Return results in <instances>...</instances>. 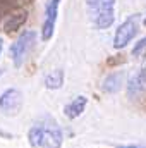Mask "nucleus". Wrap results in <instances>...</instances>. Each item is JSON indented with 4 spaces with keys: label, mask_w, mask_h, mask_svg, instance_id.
Segmentation results:
<instances>
[{
    "label": "nucleus",
    "mask_w": 146,
    "mask_h": 148,
    "mask_svg": "<svg viewBox=\"0 0 146 148\" xmlns=\"http://www.w3.org/2000/svg\"><path fill=\"white\" fill-rule=\"evenodd\" d=\"M145 24H146V17H145Z\"/></svg>",
    "instance_id": "nucleus-16"
},
{
    "label": "nucleus",
    "mask_w": 146,
    "mask_h": 148,
    "mask_svg": "<svg viewBox=\"0 0 146 148\" xmlns=\"http://www.w3.org/2000/svg\"><path fill=\"white\" fill-rule=\"evenodd\" d=\"M86 103H88V98H86V97H83V95H81V97H76L69 105H65L64 114H65L69 119H76V117H79V115L84 112Z\"/></svg>",
    "instance_id": "nucleus-8"
},
{
    "label": "nucleus",
    "mask_w": 146,
    "mask_h": 148,
    "mask_svg": "<svg viewBox=\"0 0 146 148\" xmlns=\"http://www.w3.org/2000/svg\"><path fill=\"white\" fill-rule=\"evenodd\" d=\"M145 48H146V36L141 38V40L134 45V48H132V55H134V57H139V55H141V52H143Z\"/></svg>",
    "instance_id": "nucleus-12"
},
{
    "label": "nucleus",
    "mask_w": 146,
    "mask_h": 148,
    "mask_svg": "<svg viewBox=\"0 0 146 148\" xmlns=\"http://www.w3.org/2000/svg\"><path fill=\"white\" fill-rule=\"evenodd\" d=\"M145 90H146V76H143L141 73L131 76L129 84H127V95L129 97H138Z\"/></svg>",
    "instance_id": "nucleus-10"
},
{
    "label": "nucleus",
    "mask_w": 146,
    "mask_h": 148,
    "mask_svg": "<svg viewBox=\"0 0 146 148\" xmlns=\"http://www.w3.org/2000/svg\"><path fill=\"white\" fill-rule=\"evenodd\" d=\"M35 41H36V33L31 31V29H28V31L21 33L19 38L10 45L9 53H10V59H12V62H14L16 67H21L24 64V59L28 57V53L35 47Z\"/></svg>",
    "instance_id": "nucleus-3"
},
{
    "label": "nucleus",
    "mask_w": 146,
    "mask_h": 148,
    "mask_svg": "<svg viewBox=\"0 0 146 148\" xmlns=\"http://www.w3.org/2000/svg\"><path fill=\"white\" fill-rule=\"evenodd\" d=\"M59 3H60V0H48L46 2L45 17H43V24H41V38H43V41H48L53 35L57 12H59Z\"/></svg>",
    "instance_id": "nucleus-6"
},
{
    "label": "nucleus",
    "mask_w": 146,
    "mask_h": 148,
    "mask_svg": "<svg viewBox=\"0 0 146 148\" xmlns=\"http://www.w3.org/2000/svg\"><path fill=\"white\" fill-rule=\"evenodd\" d=\"M119 148H143V147H134V145H129V147H119Z\"/></svg>",
    "instance_id": "nucleus-15"
},
{
    "label": "nucleus",
    "mask_w": 146,
    "mask_h": 148,
    "mask_svg": "<svg viewBox=\"0 0 146 148\" xmlns=\"http://www.w3.org/2000/svg\"><path fill=\"white\" fill-rule=\"evenodd\" d=\"M26 19H28V12H26V10H19V12L12 14V16L7 19V23H5V26H3V31H5V33H14V31L21 29V26L26 23Z\"/></svg>",
    "instance_id": "nucleus-9"
},
{
    "label": "nucleus",
    "mask_w": 146,
    "mask_h": 148,
    "mask_svg": "<svg viewBox=\"0 0 146 148\" xmlns=\"http://www.w3.org/2000/svg\"><path fill=\"white\" fill-rule=\"evenodd\" d=\"M88 14L98 29H107L115 21V0H86Z\"/></svg>",
    "instance_id": "nucleus-2"
},
{
    "label": "nucleus",
    "mask_w": 146,
    "mask_h": 148,
    "mask_svg": "<svg viewBox=\"0 0 146 148\" xmlns=\"http://www.w3.org/2000/svg\"><path fill=\"white\" fill-rule=\"evenodd\" d=\"M28 140L33 148H60L64 141V134L55 121L43 117L31 126Z\"/></svg>",
    "instance_id": "nucleus-1"
},
{
    "label": "nucleus",
    "mask_w": 146,
    "mask_h": 148,
    "mask_svg": "<svg viewBox=\"0 0 146 148\" xmlns=\"http://www.w3.org/2000/svg\"><path fill=\"white\" fill-rule=\"evenodd\" d=\"M2 50H3V40L0 36V55H2Z\"/></svg>",
    "instance_id": "nucleus-14"
},
{
    "label": "nucleus",
    "mask_w": 146,
    "mask_h": 148,
    "mask_svg": "<svg viewBox=\"0 0 146 148\" xmlns=\"http://www.w3.org/2000/svg\"><path fill=\"white\" fill-rule=\"evenodd\" d=\"M62 84H64V71L62 69H55L45 76V86L48 90H59Z\"/></svg>",
    "instance_id": "nucleus-11"
},
{
    "label": "nucleus",
    "mask_w": 146,
    "mask_h": 148,
    "mask_svg": "<svg viewBox=\"0 0 146 148\" xmlns=\"http://www.w3.org/2000/svg\"><path fill=\"white\" fill-rule=\"evenodd\" d=\"M122 83H124V73H122V71H115V73L108 74V76L103 79L102 88H103L105 93H117V91L120 90Z\"/></svg>",
    "instance_id": "nucleus-7"
},
{
    "label": "nucleus",
    "mask_w": 146,
    "mask_h": 148,
    "mask_svg": "<svg viewBox=\"0 0 146 148\" xmlns=\"http://www.w3.org/2000/svg\"><path fill=\"white\" fill-rule=\"evenodd\" d=\"M23 109V93L17 88H9L0 95V110L5 115H16Z\"/></svg>",
    "instance_id": "nucleus-5"
},
{
    "label": "nucleus",
    "mask_w": 146,
    "mask_h": 148,
    "mask_svg": "<svg viewBox=\"0 0 146 148\" xmlns=\"http://www.w3.org/2000/svg\"><path fill=\"white\" fill-rule=\"evenodd\" d=\"M138 28H139V14H132L129 16L115 31V36H113V48L120 50L124 48L132 38L138 35Z\"/></svg>",
    "instance_id": "nucleus-4"
},
{
    "label": "nucleus",
    "mask_w": 146,
    "mask_h": 148,
    "mask_svg": "<svg viewBox=\"0 0 146 148\" xmlns=\"http://www.w3.org/2000/svg\"><path fill=\"white\" fill-rule=\"evenodd\" d=\"M141 74L146 76V53H145V60H143V67H141Z\"/></svg>",
    "instance_id": "nucleus-13"
}]
</instances>
